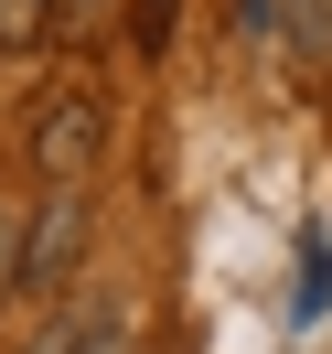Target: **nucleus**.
Returning a JSON list of instances; mask_svg holds the SVG:
<instances>
[{
	"label": "nucleus",
	"instance_id": "obj_7",
	"mask_svg": "<svg viewBox=\"0 0 332 354\" xmlns=\"http://www.w3.org/2000/svg\"><path fill=\"white\" fill-rule=\"evenodd\" d=\"M279 11H289V0H236V22H246V44H257V32H279Z\"/></svg>",
	"mask_w": 332,
	"mask_h": 354
},
{
	"label": "nucleus",
	"instance_id": "obj_3",
	"mask_svg": "<svg viewBox=\"0 0 332 354\" xmlns=\"http://www.w3.org/2000/svg\"><path fill=\"white\" fill-rule=\"evenodd\" d=\"M43 32H54V0H0V54L43 44Z\"/></svg>",
	"mask_w": 332,
	"mask_h": 354
},
{
	"label": "nucleus",
	"instance_id": "obj_5",
	"mask_svg": "<svg viewBox=\"0 0 332 354\" xmlns=\"http://www.w3.org/2000/svg\"><path fill=\"white\" fill-rule=\"evenodd\" d=\"M22 290V204H0V301Z\"/></svg>",
	"mask_w": 332,
	"mask_h": 354
},
{
	"label": "nucleus",
	"instance_id": "obj_2",
	"mask_svg": "<svg viewBox=\"0 0 332 354\" xmlns=\"http://www.w3.org/2000/svg\"><path fill=\"white\" fill-rule=\"evenodd\" d=\"M75 258H86V183L75 194H43L22 215V290H65Z\"/></svg>",
	"mask_w": 332,
	"mask_h": 354
},
{
	"label": "nucleus",
	"instance_id": "obj_6",
	"mask_svg": "<svg viewBox=\"0 0 332 354\" xmlns=\"http://www.w3.org/2000/svg\"><path fill=\"white\" fill-rule=\"evenodd\" d=\"M129 44H172V0H129Z\"/></svg>",
	"mask_w": 332,
	"mask_h": 354
},
{
	"label": "nucleus",
	"instance_id": "obj_1",
	"mask_svg": "<svg viewBox=\"0 0 332 354\" xmlns=\"http://www.w3.org/2000/svg\"><path fill=\"white\" fill-rule=\"evenodd\" d=\"M97 151H108V97L97 86H54L43 108H32V172H43L54 194H75Z\"/></svg>",
	"mask_w": 332,
	"mask_h": 354
},
{
	"label": "nucleus",
	"instance_id": "obj_4",
	"mask_svg": "<svg viewBox=\"0 0 332 354\" xmlns=\"http://www.w3.org/2000/svg\"><path fill=\"white\" fill-rule=\"evenodd\" d=\"M86 311H97V301H65V311H54V322L32 333L22 354H75V344H86Z\"/></svg>",
	"mask_w": 332,
	"mask_h": 354
}]
</instances>
